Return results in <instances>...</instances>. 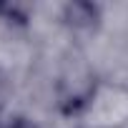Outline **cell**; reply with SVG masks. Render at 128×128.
<instances>
[{
  "mask_svg": "<svg viewBox=\"0 0 128 128\" xmlns=\"http://www.w3.org/2000/svg\"><path fill=\"white\" fill-rule=\"evenodd\" d=\"M3 106H5V88H3V83H0V110H3Z\"/></svg>",
  "mask_w": 128,
  "mask_h": 128,
  "instance_id": "3957f363",
  "label": "cell"
},
{
  "mask_svg": "<svg viewBox=\"0 0 128 128\" xmlns=\"http://www.w3.org/2000/svg\"><path fill=\"white\" fill-rule=\"evenodd\" d=\"M8 128H38L35 123H30V120H25V118H18L15 123H10Z\"/></svg>",
  "mask_w": 128,
  "mask_h": 128,
  "instance_id": "7a4b0ae2",
  "label": "cell"
},
{
  "mask_svg": "<svg viewBox=\"0 0 128 128\" xmlns=\"http://www.w3.org/2000/svg\"><path fill=\"white\" fill-rule=\"evenodd\" d=\"M98 18L100 13L93 3H70L63 8V20L73 30H90L98 25Z\"/></svg>",
  "mask_w": 128,
  "mask_h": 128,
  "instance_id": "6da1fadb",
  "label": "cell"
}]
</instances>
